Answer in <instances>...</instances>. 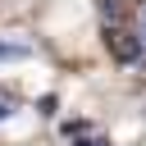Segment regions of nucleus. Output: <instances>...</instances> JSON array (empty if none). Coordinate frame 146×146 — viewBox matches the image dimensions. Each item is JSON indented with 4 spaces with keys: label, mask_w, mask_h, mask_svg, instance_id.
Instances as JSON below:
<instances>
[{
    "label": "nucleus",
    "mask_w": 146,
    "mask_h": 146,
    "mask_svg": "<svg viewBox=\"0 0 146 146\" xmlns=\"http://www.w3.org/2000/svg\"><path fill=\"white\" fill-rule=\"evenodd\" d=\"M78 146H110V141H100V137H82Z\"/></svg>",
    "instance_id": "nucleus-4"
},
{
    "label": "nucleus",
    "mask_w": 146,
    "mask_h": 146,
    "mask_svg": "<svg viewBox=\"0 0 146 146\" xmlns=\"http://www.w3.org/2000/svg\"><path fill=\"white\" fill-rule=\"evenodd\" d=\"M132 5H137V0H100V9H105V18H110V23H123Z\"/></svg>",
    "instance_id": "nucleus-2"
},
{
    "label": "nucleus",
    "mask_w": 146,
    "mask_h": 146,
    "mask_svg": "<svg viewBox=\"0 0 146 146\" xmlns=\"http://www.w3.org/2000/svg\"><path fill=\"white\" fill-rule=\"evenodd\" d=\"M23 55V46H0V59H18Z\"/></svg>",
    "instance_id": "nucleus-3"
},
{
    "label": "nucleus",
    "mask_w": 146,
    "mask_h": 146,
    "mask_svg": "<svg viewBox=\"0 0 146 146\" xmlns=\"http://www.w3.org/2000/svg\"><path fill=\"white\" fill-rule=\"evenodd\" d=\"M5 114H9V96H0V119H5Z\"/></svg>",
    "instance_id": "nucleus-5"
},
{
    "label": "nucleus",
    "mask_w": 146,
    "mask_h": 146,
    "mask_svg": "<svg viewBox=\"0 0 146 146\" xmlns=\"http://www.w3.org/2000/svg\"><path fill=\"white\" fill-rule=\"evenodd\" d=\"M105 46H110V55H114L119 64H132V59H141V50H146V41H141L137 32H128L123 23H105Z\"/></svg>",
    "instance_id": "nucleus-1"
}]
</instances>
